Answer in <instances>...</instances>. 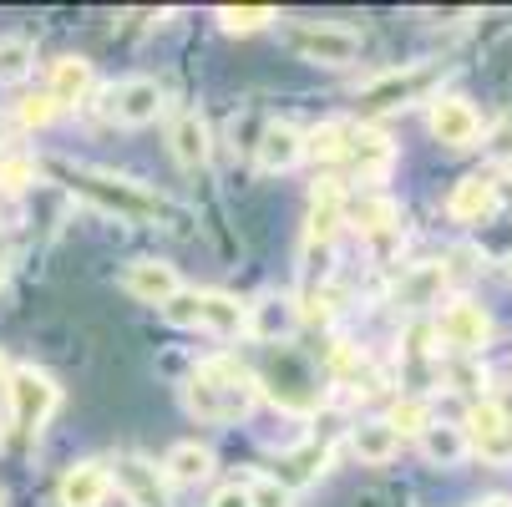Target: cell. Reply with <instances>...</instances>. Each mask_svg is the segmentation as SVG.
Masks as SVG:
<instances>
[{"label": "cell", "instance_id": "1", "mask_svg": "<svg viewBox=\"0 0 512 507\" xmlns=\"http://www.w3.org/2000/svg\"><path fill=\"white\" fill-rule=\"evenodd\" d=\"M254 401H259V381L234 355H208L183 386V406L208 426H229V421L249 416Z\"/></svg>", "mask_w": 512, "mask_h": 507}, {"label": "cell", "instance_id": "2", "mask_svg": "<svg viewBox=\"0 0 512 507\" xmlns=\"http://www.w3.org/2000/svg\"><path fill=\"white\" fill-rule=\"evenodd\" d=\"M46 168H51L71 193H82L87 203L117 213V219H127V224H148V219H158V213H163V198H158V193H148V188L132 183V178H117V173H107V168L71 163V158H51Z\"/></svg>", "mask_w": 512, "mask_h": 507}, {"label": "cell", "instance_id": "3", "mask_svg": "<svg viewBox=\"0 0 512 507\" xmlns=\"http://www.w3.org/2000/svg\"><path fill=\"white\" fill-rule=\"evenodd\" d=\"M254 381H259V391H269V401L279 411H295V416L320 411V396H325L315 366H310L300 350H289V345H269V366Z\"/></svg>", "mask_w": 512, "mask_h": 507}, {"label": "cell", "instance_id": "4", "mask_svg": "<svg viewBox=\"0 0 512 507\" xmlns=\"http://www.w3.org/2000/svg\"><path fill=\"white\" fill-rule=\"evenodd\" d=\"M447 66L442 61H416V66H396V71H381L360 87V117H386V112H401L411 102H426L436 87H442Z\"/></svg>", "mask_w": 512, "mask_h": 507}, {"label": "cell", "instance_id": "5", "mask_svg": "<svg viewBox=\"0 0 512 507\" xmlns=\"http://www.w3.org/2000/svg\"><path fill=\"white\" fill-rule=\"evenodd\" d=\"M6 396H11V426L21 431V437H36L61 406V386L36 366H16L6 376Z\"/></svg>", "mask_w": 512, "mask_h": 507}, {"label": "cell", "instance_id": "6", "mask_svg": "<svg viewBox=\"0 0 512 507\" xmlns=\"http://www.w3.org/2000/svg\"><path fill=\"white\" fill-rule=\"evenodd\" d=\"M289 51L305 56V61H320V66H345L360 56V36L350 26H320V21H295L284 31Z\"/></svg>", "mask_w": 512, "mask_h": 507}, {"label": "cell", "instance_id": "7", "mask_svg": "<svg viewBox=\"0 0 512 507\" xmlns=\"http://www.w3.org/2000/svg\"><path fill=\"white\" fill-rule=\"evenodd\" d=\"M102 97H107L102 112H107L112 122H122V127H148V122H158V112H163V87H158L153 77H127V82L107 87Z\"/></svg>", "mask_w": 512, "mask_h": 507}, {"label": "cell", "instance_id": "8", "mask_svg": "<svg viewBox=\"0 0 512 507\" xmlns=\"http://www.w3.org/2000/svg\"><path fill=\"white\" fill-rule=\"evenodd\" d=\"M436 340H447L457 355H482L487 350V340H492V320H487V310L482 305H472V300H452L442 315H436Z\"/></svg>", "mask_w": 512, "mask_h": 507}, {"label": "cell", "instance_id": "9", "mask_svg": "<svg viewBox=\"0 0 512 507\" xmlns=\"http://www.w3.org/2000/svg\"><path fill=\"white\" fill-rule=\"evenodd\" d=\"M462 431H467V452H477L482 462H492V467H507L512 462V421H502L487 401L467 411Z\"/></svg>", "mask_w": 512, "mask_h": 507}, {"label": "cell", "instance_id": "10", "mask_svg": "<svg viewBox=\"0 0 512 507\" xmlns=\"http://www.w3.org/2000/svg\"><path fill=\"white\" fill-rule=\"evenodd\" d=\"M345 158L355 163L360 183H386L391 168H396V142H391L381 127L360 122V127H350V148H345Z\"/></svg>", "mask_w": 512, "mask_h": 507}, {"label": "cell", "instance_id": "11", "mask_svg": "<svg viewBox=\"0 0 512 507\" xmlns=\"http://www.w3.org/2000/svg\"><path fill=\"white\" fill-rule=\"evenodd\" d=\"M300 158H305V132L295 122H264V132L254 137L259 173H289Z\"/></svg>", "mask_w": 512, "mask_h": 507}, {"label": "cell", "instance_id": "12", "mask_svg": "<svg viewBox=\"0 0 512 507\" xmlns=\"http://www.w3.org/2000/svg\"><path fill=\"white\" fill-rule=\"evenodd\" d=\"M122 289L132 300H142V305H168L178 289H183V279H178V269L173 264H163V259H132L127 264V274H122Z\"/></svg>", "mask_w": 512, "mask_h": 507}, {"label": "cell", "instance_id": "13", "mask_svg": "<svg viewBox=\"0 0 512 507\" xmlns=\"http://www.w3.org/2000/svg\"><path fill=\"white\" fill-rule=\"evenodd\" d=\"M345 224L365 239H391L401 234V203L391 193H360L345 203Z\"/></svg>", "mask_w": 512, "mask_h": 507}, {"label": "cell", "instance_id": "14", "mask_svg": "<svg viewBox=\"0 0 512 507\" xmlns=\"http://www.w3.org/2000/svg\"><path fill=\"white\" fill-rule=\"evenodd\" d=\"M431 137L447 142V148H472L482 137V117L472 112V102L442 97V102H431Z\"/></svg>", "mask_w": 512, "mask_h": 507}, {"label": "cell", "instance_id": "15", "mask_svg": "<svg viewBox=\"0 0 512 507\" xmlns=\"http://www.w3.org/2000/svg\"><path fill=\"white\" fill-rule=\"evenodd\" d=\"M497 203H502L497 178H487V173H467V178L452 188L447 213H452L457 224H482V219H492V213H497Z\"/></svg>", "mask_w": 512, "mask_h": 507}, {"label": "cell", "instance_id": "16", "mask_svg": "<svg viewBox=\"0 0 512 507\" xmlns=\"http://www.w3.org/2000/svg\"><path fill=\"white\" fill-rule=\"evenodd\" d=\"M56 497H61V507H102V502L112 497V472H107V462H77V467H66Z\"/></svg>", "mask_w": 512, "mask_h": 507}, {"label": "cell", "instance_id": "17", "mask_svg": "<svg viewBox=\"0 0 512 507\" xmlns=\"http://www.w3.org/2000/svg\"><path fill=\"white\" fill-rule=\"evenodd\" d=\"M295 325H300V305L295 300L289 295H264L259 305H249V330L244 335H254L264 345H284L289 335H295Z\"/></svg>", "mask_w": 512, "mask_h": 507}, {"label": "cell", "instance_id": "18", "mask_svg": "<svg viewBox=\"0 0 512 507\" xmlns=\"http://www.w3.org/2000/svg\"><path fill=\"white\" fill-rule=\"evenodd\" d=\"M117 487L132 497V507H168V477L148 457H122L117 462Z\"/></svg>", "mask_w": 512, "mask_h": 507}, {"label": "cell", "instance_id": "19", "mask_svg": "<svg viewBox=\"0 0 512 507\" xmlns=\"http://www.w3.org/2000/svg\"><path fill=\"white\" fill-rule=\"evenodd\" d=\"M97 92V71H92V61L87 56H61L56 66H51V102L56 107H77V102H87Z\"/></svg>", "mask_w": 512, "mask_h": 507}, {"label": "cell", "instance_id": "20", "mask_svg": "<svg viewBox=\"0 0 512 507\" xmlns=\"http://www.w3.org/2000/svg\"><path fill=\"white\" fill-rule=\"evenodd\" d=\"M325 467H330V442H305V447L284 452V457L274 462V482H279L284 492H300V487H310Z\"/></svg>", "mask_w": 512, "mask_h": 507}, {"label": "cell", "instance_id": "21", "mask_svg": "<svg viewBox=\"0 0 512 507\" xmlns=\"http://www.w3.org/2000/svg\"><path fill=\"white\" fill-rule=\"evenodd\" d=\"M168 153H173V163H178V168H188V173L208 163L213 137H208V122H203L198 112H183V117L173 122V132H168Z\"/></svg>", "mask_w": 512, "mask_h": 507}, {"label": "cell", "instance_id": "22", "mask_svg": "<svg viewBox=\"0 0 512 507\" xmlns=\"http://www.w3.org/2000/svg\"><path fill=\"white\" fill-rule=\"evenodd\" d=\"M198 325L213 335H244L249 330V305H239L224 289H198Z\"/></svg>", "mask_w": 512, "mask_h": 507}, {"label": "cell", "instance_id": "23", "mask_svg": "<svg viewBox=\"0 0 512 507\" xmlns=\"http://www.w3.org/2000/svg\"><path fill=\"white\" fill-rule=\"evenodd\" d=\"M350 452L360 457V462H391L396 452H401V437L391 431V421L386 416H365V421H355L350 426Z\"/></svg>", "mask_w": 512, "mask_h": 507}, {"label": "cell", "instance_id": "24", "mask_svg": "<svg viewBox=\"0 0 512 507\" xmlns=\"http://www.w3.org/2000/svg\"><path fill=\"white\" fill-rule=\"evenodd\" d=\"M421 457H426L431 467H457V462L467 457V431H462V421H431V426L421 431Z\"/></svg>", "mask_w": 512, "mask_h": 507}, {"label": "cell", "instance_id": "25", "mask_svg": "<svg viewBox=\"0 0 512 507\" xmlns=\"http://www.w3.org/2000/svg\"><path fill=\"white\" fill-rule=\"evenodd\" d=\"M208 472H213V452L198 447V442H178V447L163 457V477L178 482V487H198Z\"/></svg>", "mask_w": 512, "mask_h": 507}, {"label": "cell", "instance_id": "26", "mask_svg": "<svg viewBox=\"0 0 512 507\" xmlns=\"http://www.w3.org/2000/svg\"><path fill=\"white\" fill-rule=\"evenodd\" d=\"M350 148V122H320L315 132H305V158L315 163H335Z\"/></svg>", "mask_w": 512, "mask_h": 507}, {"label": "cell", "instance_id": "27", "mask_svg": "<svg viewBox=\"0 0 512 507\" xmlns=\"http://www.w3.org/2000/svg\"><path fill=\"white\" fill-rule=\"evenodd\" d=\"M36 66V46L26 36H6L0 41V82H26Z\"/></svg>", "mask_w": 512, "mask_h": 507}, {"label": "cell", "instance_id": "28", "mask_svg": "<svg viewBox=\"0 0 512 507\" xmlns=\"http://www.w3.org/2000/svg\"><path fill=\"white\" fill-rule=\"evenodd\" d=\"M269 21H279L269 6H224V11H218V26H224L229 36H254V31H264Z\"/></svg>", "mask_w": 512, "mask_h": 507}, {"label": "cell", "instance_id": "29", "mask_svg": "<svg viewBox=\"0 0 512 507\" xmlns=\"http://www.w3.org/2000/svg\"><path fill=\"white\" fill-rule=\"evenodd\" d=\"M386 421H391V431H396V437H421V431H426L436 416H431V406H426V401L406 396V401H396V411H391Z\"/></svg>", "mask_w": 512, "mask_h": 507}, {"label": "cell", "instance_id": "30", "mask_svg": "<svg viewBox=\"0 0 512 507\" xmlns=\"http://www.w3.org/2000/svg\"><path fill=\"white\" fill-rule=\"evenodd\" d=\"M436 289H442V269L436 264H426V269H416L406 284H401V305H426Z\"/></svg>", "mask_w": 512, "mask_h": 507}, {"label": "cell", "instance_id": "31", "mask_svg": "<svg viewBox=\"0 0 512 507\" xmlns=\"http://www.w3.org/2000/svg\"><path fill=\"white\" fill-rule=\"evenodd\" d=\"M447 381H452V391L472 396V391H482V386H487V371H482V360L462 355V360H452V366H447Z\"/></svg>", "mask_w": 512, "mask_h": 507}, {"label": "cell", "instance_id": "32", "mask_svg": "<svg viewBox=\"0 0 512 507\" xmlns=\"http://www.w3.org/2000/svg\"><path fill=\"white\" fill-rule=\"evenodd\" d=\"M31 183H36V163L31 158H16V153L0 158V188H6V193H21Z\"/></svg>", "mask_w": 512, "mask_h": 507}, {"label": "cell", "instance_id": "33", "mask_svg": "<svg viewBox=\"0 0 512 507\" xmlns=\"http://www.w3.org/2000/svg\"><path fill=\"white\" fill-rule=\"evenodd\" d=\"M477 264H482V254L472 249V244H462V249H452L447 254V264H436V269H442V284L452 279V284H462V279H472L477 274Z\"/></svg>", "mask_w": 512, "mask_h": 507}, {"label": "cell", "instance_id": "34", "mask_svg": "<svg viewBox=\"0 0 512 507\" xmlns=\"http://www.w3.org/2000/svg\"><path fill=\"white\" fill-rule=\"evenodd\" d=\"M163 320H168V325H178V330L198 325V289H178V295L163 305Z\"/></svg>", "mask_w": 512, "mask_h": 507}, {"label": "cell", "instance_id": "35", "mask_svg": "<svg viewBox=\"0 0 512 507\" xmlns=\"http://www.w3.org/2000/svg\"><path fill=\"white\" fill-rule=\"evenodd\" d=\"M51 117H56V102L41 92V97H21V107H16L11 122H16V127H46Z\"/></svg>", "mask_w": 512, "mask_h": 507}, {"label": "cell", "instance_id": "36", "mask_svg": "<svg viewBox=\"0 0 512 507\" xmlns=\"http://www.w3.org/2000/svg\"><path fill=\"white\" fill-rule=\"evenodd\" d=\"M244 492H249V507H289V497H295V492H284L274 477H254Z\"/></svg>", "mask_w": 512, "mask_h": 507}, {"label": "cell", "instance_id": "37", "mask_svg": "<svg viewBox=\"0 0 512 507\" xmlns=\"http://www.w3.org/2000/svg\"><path fill=\"white\" fill-rule=\"evenodd\" d=\"M487 158L497 168H512V117H502L492 132H487Z\"/></svg>", "mask_w": 512, "mask_h": 507}, {"label": "cell", "instance_id": "38", "mask_svg": "<svg viewBox=\"0 0 512 507\" xmlns=\"http://www.w3.org/2000/svg\"><path fill=\"white\" fill-rule=\"evenodd\" d=\"M208 507H249V492H244L239 482H229V487H218V492H213Z\"/></svg>", "mask_w": 512, "mask_h": 507}, {"label": "cell", "instance_id": "39", "mask_svg": "<svg viewBox=\"0 0 512 507\" xmlns=\"http://www.w3.org/2000/svg\"><path fill=\"white\" fill-rule=\"evenodd\" d=\"M487 406H492L502 421H512V381H502V386L492 391V401H487Z\"/></svg>", "mask_w": 512, "mask_h": 507}, {"label": "cell", "instance_id": "40", "mask_svg": "<svg viewBox=\"0 0 512 507\" xmlns=\"http://www.w3.org/2000/svg\"><path fill=\"white\" fill-rule=\"evenodd\" d=\"M11 132H16V122H11L6 112H0V148H6V142H11Z\"/></svg>", "mask_w": 512, "mask_h": 507}, {"label": "cell", "instance_id": "41", "mask_svg": "<svg viewBox=\"0 0 512 507\" xmlns=\"http://www.w3.org/2000/svg\"><path fill=\"white\" fill-rule=\"evenodd\" d=\"M477 507H512V497H482Z\"/></svg>", "mask_w": 512, "mask_h": 507}, {"label": "cell", "instance_id": "42", "mask_svg": "<svg viewBox=\"0 0 512 507\" xmlns=\"http://www.w3.org/2000/svg\"><path fill=\"white\" fill-rule=\"evenodd\" d=\"M6 279H11V259L0 254V289H6Z\"/></svg>", "mask_w": 512, "mask_h": 507}, {"label": "cell", "instance_id": "43", "mask_svg": "<svg viewBox=\"0 0 512 507\" xmlns=\"http://www.w3.org/2000/svg\"><path fill=\"white\" fill-rule=\"evenodd\" d=\"M11 376V366H6V350H0V381H6Z\"/></svg>", "mask_w": 512, "mask_h": 507}, {"label": "cell", "instance_id": "44", "mask_svg": "<svg viewBox=\"0 0 512 507\" xmlns=\"http://www.w3.org/2000/svg\"><path fill=\"white\" fill-rule=\"evenodd\" d=\"M0 158H6V148H0Z\"/></svg>", "mask_w": 512, "mask_h": 507}, {"label": "cell", "instance_id": "45", "mask_svg": "<svg viewBox=\"0 0 512 507\" xmlns=\"http://www.w3.org/2000/svg\"><path fill=\"white\" fill-rule=\"evenodd\" d=\"M0 507H6V502H0Z\"/></svg>", "mask_w": 512, "mask_h": 507}]
</instances>
